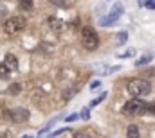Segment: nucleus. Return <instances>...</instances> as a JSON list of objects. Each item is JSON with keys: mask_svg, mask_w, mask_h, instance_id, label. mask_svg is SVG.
Wrapping results in <instances>:
<instances>
[{"mask_svg": "<svg viewBox=\"0 0 155 138\" xmlns=\"http://www.w3.org/2000/svg\"><path fill=\"white\" fill-rule=\"evenodd\" d=\"M152 92V84L146 81V79H132L128 83V93L134 97V99H139V97H144Z\"/></svg>", "mask_w": 155, "mask_h": 138, "instance_id": "obj_1", "label": "nucleus"}, {"mask_svg": "<svg viewBox=\"0 0 155 138\" xmlns=\"http://www.w3.org/2000/svg\"><path fill=\"white\" fill-rule=\"evenodd\" d=\"M123 113L124 115H130V117H139V115H144L148 113V104L141 99H132L123 106Z\"/></svg>", "mask_w": 155, "mask_h": 138, "instance_id": "obj_2", "label": "nucleus"}, {"mask_svg": "<svg viewBox=\"0 0 155 138\" xmlns=\"http://www.w3.org/2000/svg\"><path fill=\"white\" fill-rule=\"evenodd\" d=\"M24 27H25V18L24 16H11L4 22V31L9 36L18 34L20 31H24Z\"/></svg>", "mask_w": 155, "mask_h": 138, "instance_id": "obj_3", "label": "nucleus"}, {"mask_svg": "<svg viewBox=\"0 0 155 138\" xmlns=\"http://www.w3.org/2000/svg\"><path fill=\"white\" fill-rule=\"evenodd\" d=\"M81 41H83V47L87 50H90V52L96 50L97 45H99V38H97L96 31L92 27H83V31H81Z\"/></svg>", "mask_w": 155, "mask_h": 138, "instance_id": "obj_4", "label": "nucleus"}, {"mask_svg": "<svg viewBox=\"0 0 155 138\" xmlns=\"http://www.w3.org/2000/svg\"><path fill=\"white\" fill-rule=\"evenodd\" d=\"M9 118H11L13 122H16V124H24V122L29 120V109L18 106V108H15V109L9 111Z\"/></svg>", "mask_w": 155, "mask_h": 138, "instance_id": "obj_5", "label": "nucleus"}, {"mask_svg": "<svg viewBox=\"0 0 155 138\" xmlns=\"http://www.w3.org/2000/svg\"><path fill=\"white\" fill-rule=\"evenodd\" d=\"M4 65H5L9 70H18V59H16L13 54H5V58H4Z\"/></svg>", "mask_w": 155, "mask_h": 138, "instance_id": "obj_6", "label": "nucleus"}, {"mask_svg": "<svg viewBox=\"0 0 155 138\" xmlns=\"http://www.w3.org/2000/svg\"><path fill=\"white\" fill-rule=\"evenodd\" d=\"M117 16H114V14H108V16H105V18H101L99 20V25L101 27H112V25H116L117 24Z\"/></svg>", "mask_w": 155, "mask_h": 138, "instance_id": "obj_7", "label": "nucleus"}, {"mask_svg": "<svg viewBox=\"0 0 155 138\" xmlns=\"http://www.w3.org/2000/svg\"><path fill=\"white\" fill-rule=\"evenodd\" d=\"M49 25H51V29L56 31V33H60V31L63 29V24H61L60 18H49Z\"/></svg>", "mask_w": 155, "mask_h": 138, "instance_id": "obj_8", "label": "nucleus"}, {"mask_svg": "<svg viewBox=\"0 0 155 138\" xmlns=\"http://www.w3.org/2000/svg\"><path fill=\"white\" fill-rule=\"evenodd\" d=\"M150 61H153V54H144V56H141V58L135 61V67H144V65H148Z\"/></svg>", "mask_w": 155, "mask_h": 138, "instance_id": "obj_9", "label": "nucleus"}, {"mask_svg": "<svg viewBox=\"0 0 155 138\" xmlns=\"http://www.w3.org/2000/svg\"><path fill=\"white\" fill-rule=\"evenodd\" d=\"M126 138H141L139 135V129H137V126H128V129H126Z\"/></svg>", "mask_w": 155, "mask_h": 138, "instance_id": "obj_10", "label": "nucleus"}, {"mask_svg": "<svg viewBox=\"0 0 155 138\" xmlns=\"http://www.w3.org/2000/svg\"><path fill=\"white\" fill-rule=\"evenodd\" d=\"M20 90H22V86H20L18 83H15V84H11V86L7 88V93H9V95H18Z\"/></svg>", "mask_w": 155, "mask_h": 138, "instance_id": "obj_11", "label": "nucleus"}, {"mask_svg": "<svg viewBox=\"0 0 155 138\" xmlns=\"http://www.w3.org/2000/svg\"><path fill=\"white\" fill-rule=\"evenodd\" d=\"M126 39H128V33H124V31H123V33H119V34L116 36V45H123Z\"/></svg>", "mask_w": 155, "mask_h": 138, "instance_id": "obj_12", "label": "nucleus"}, {"mask_svg": "<svg viewBox=\"0 0 155 138\" xmlns=\"http://www.w3.org/2000/svg\"><path fill=\"white\" fill-rule=\"evenodd\" d=\"M134 54H135V49H128V50H124V52H117V58L124 59V58H132Z\"/></svg>", "mask_w": 155, "mask_h": 138, "instance_id": "obj_13", "label": "nucleus"}, {"mask_svg": "<svg viewBox=\"0 0 155 138\" xmlns=\"http://www.w3.org/2000/svg\"><path fill=\"white\" fill-rule=\"evenodd\" d=\"M110 14H114V16L119 18V16L123 14V4H116V5H114V9L110 11Z\"/></svg>", "mask_w": 155, "mask_h": 138, "instance_id": "obj_14", "label": "nucleus"}, {"mask_svg": "<svg viewBox=\"0 0 155 138\" xmlns=\"http://www.w3.org/2000/svg\"><path fill=\"white\" fill-rule=\"evenodd\" d=\"M7 75H9V68L4 63H0V79H5Z\"/></svg>", "mask_w": 155, "mask_h": 138, "instance_id": "obj_15", "label": "nucleus"}, {"mask_svg": "<svg viewBox=\"0 0 155 138\" xmlns=\"http://www.w3.org/2000/svg\"><path fill=\"white\" fill-rule=\"evenodd\" d=\"M105 99H107V92H105V93H101V95H99L97 99H94V101L90 102V106H97V104H99V102H103Z\"/></svg>", "mask_w": 155, "mask_h": 138, "instance_id": "obj_16", "label": "nucleus"}, {"mask_svg": "<svg viewBox=\"0 0 155 138\" xmlns=\"http://www.w3.org/2000/svg\"><path fill=\"white\" fill-rule=\"evenodd\" d=\"M20 7L22 9H33V4H31V0H20Z\"/></svg>", "mask_w": 155, "mask_h": 138, "instance_id": "obj_17", "label": "nucleus"}, {"mask_svg": "<svg viewBox=\"0 0 155 138\" xmlns=\"http://www.w3.org/2000/svg\"><path fill=\"white\" fill-rule=\"evenodd\" d=\"M56 120H58V118H54V120H51V122H49V124H47V126H45V127H43V129L40 131V136H41V135H45V133H47V131H49V129H51V127H52V126L56 124Z\"/></svg>", "mask_w": 155, "mask_h": 138, "instance_id": "obj_18", "label": "nucleus"}, {"mask_svg": "<svg viewBox=\"0 0 155 138\" xmlns=\"http://www.w3.org/2000/svg\"><path fill=\"white\" fill-rule=\"evenodd\" d=\"M67 131H69V127H61V129H58V131L51 133V136H49V138H56L58 135H63V133H67Z\"/></svg>", "mask_w": 155, "mask_h": 138, "instance_id": "obj_19", "label": "nucleus"}, {"mask_svg": "<svg viewBox=\"0 0 155 138\" xmlns=\"http://www.w3.org/2000/svg\"><path fill=\"white\" fill-rule=\"evenodd\" d=\"M81 118H85V120L90 118V111H88V108H83V111H81Z\"/></svg>", "mask_w": 155, "mask_h": 138, "instance_id": "obj_20", "label": "nucleus"}, {"mask_svg": "<svg viewBox=\"0 0 155 138\" xmlns=\"http://www.w3.org/2000/svg\"><path fill=\"white\" fill-rule=\"evenodd\" d=\"M7 18V9H4V7H0V22H4Z\"/></svg>", "mask_w": 155, "mask_h": 138, "instance_id": "obj_21", "label": "nucleus"}, {"mask_svg": "<svg viewBox=\"0 0 155 138\" xmlns=\"http://www.w3.org/2000/svg\"><path fill=\"white\" fill-rule=\"evenodd\" d=\"M143 4H144V5H146L148 9H155V2H150V0H146V2H143V0H141V5H143Z\"/></svg>", "mask_w": 155, "mask_h": 138, "instance_id": "obj_22", "label": "nucleus"}, {"mask_svg": "<svg viewBox=\"0 0 155 138\" xmlns=\"http://www.w3.org/2000/svg\"><path fill=\"white\" fill-rule=\"evenodd\" d=\"M49 2H51V4H54V5H58V7L65 4V0H49Z\"/></svg>", "mask_w": 155, "mask_h": 138, "instance_id": "obj_23", "label": "nucleus"}, {"mask_svg": "<svg viewBox=\"0 0 155 138\" xmlns=\"http://www.w3.org/2000/svg\"><path fill=\"white\" fill-rule=\"evenodd\" d=\"M74 138H92V136H90V135H87V133H76Z\"/></svg>", "mask_w": 155, "mask_h": 138, "instance_id": "obj_24", "label": "nucleus"}, {"mask_svg": "<svg viewBox=\"0 0 155 138\" xmlns=\"http://www.w3.org/2000/svg\"><path fill=\"white\" fill-rule=\"evenodd\" d=\"M148 113H152V115H155V102L148 104Z\"/></svg>", "mask_w": 155, "mask_h": 138, "instance_id": "obj_25", "label": "nucleus"}, {"mask_svg": "<svg viewBox=\"0 0 155 138\" xmlns=\"http://www.w3.org/2000/svg\"><path fill=\"white\" fill-rule=\"evenodd\" d=\"M97 86H101V81H94L92 84H90V88L94 90V88H97Z\"/></svg>", "mask_w": 155, "mask_h": 138, "instance_id": "obj_26", "label": "nucleus"}, {"mask_svg": "<svg viewBox=\"0 0 155 138\" xmlns=\"http://www.w3.org/2000/svg\"><path fill=\"white\" fill-rule=\"evenodd\" d=\"M78 118V115H71V117H67V122H74Z\"/></svg>", "mask_w": 155, "mask_h": 138, "instance_id": "obj_27", "label": "nucleus"}, {"mask_svg": "<svg viewBox=\"0 0 155 138\" xmlns=\"http://www.w3.org/2000/svg\"><path fill=\"white\" fill-rule=\"evenodd\" d=\"M0 136H2V138H11V133H9V131H7V133H2V135H0Z\"/></svg>", "mask_w": 155, "mask_h": 138, "instance_id": "obj_28", "label": "nucleus"}, {"mask_svg": "<svg viewBox=\"0 0 155 138\" xmlns=\"http://www.w3.org/2000/svg\"><path fill=\"white\" fill-rule=\"evenodd\" d=\"M150 2H155V0H150Z\"/></svg>", "mask_w": 155, "mask_h": 138, "instance_id": "obj_29", "label": "nucleus"}, {"mask_svg": "<svg viewBox=\"0 0 155 138\" xmlns=\"http://www.w3.org/2000/svg\"><path fill=\"white\" fill-rule=\"evenodd\" d=\"M25 138H31V136H25Z\"/></svg>", "mask_w": 155, "mask_h": 138, "instance_id": "obj_30", "label": "nucleus"}]
</instances>
